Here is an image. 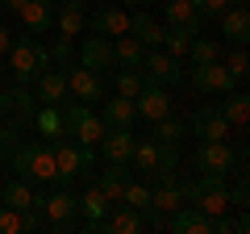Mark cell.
<instances>
[{
	"mask_svg": "<svg viewBox=\"0 0 250 234\" xmlns=\"http://www.w3.org/2000/svg\"><path fill=\"white\" fill-rule=\"evenodd\" d=\"M192 134L196 138H229V121L221 117L217 105H200L192 113Z\"/></svg>",
	"mask_w": 250,
	"mask_h": 234,
	"instance_id": "cell-11",
	"label": "cell"
},
{
	"mask_svg": "<svg viewBox=\"0 0 250 234\" xmlns=\"http://www.w3.org/2000/svg\"><path fill=\"white\" fill-rule=\"evenodd\" d=\"M134 142H138V138L129 134V126H117V130H104V138H100V151H104L108 163H129Z\"/></svg>",
	"mask_w": 250,
	"mask_h": 234,
	"instance_id": "cell-13",
	"label": "cell"
},
{
	"mask_svg": "<svg viewBox=\"0 0 250 234\" xmlns=\"http://www.w3.org/2000/svg\"><path fill=\"white\" fill-rule=\"evenodd\" d=\"M246 67H250V59H246V46H233V50H229V59H225V71H229L233 75V80H246Z\"/></svg>",
	"mask_w": 250,
	"mask_h": 234,
	"instance_id": "cell-35",
	"label": "cell"
},
{
	"mask_svg": "<svg viewBox=\"0 0 250 234\" xmlns=\"http://www.w3.org/2000/svg\"><path fill=\"white\" fill-rule=\"evenodd\" d=\"M0 201H4L9 209H17V213H21V209H42V192H34V184L21 180V176L0 188Z\"/></svg>",
	"mask_w": 250,
	"mask_h": 234,
	"instance_id": "cell-15",
	"label": "cell"
},
{
	"mask_svg": "<svg viewBox=\"0 0 250 234\" xmlns=\"http://www.w3.org/2000/svg\"><path fill=\"white\" fill-rule=\"evenodd\" d=\"M17 142H21V130L17 126H0V163L17 151Z\"/></svg>",
	"mask_w": 250,
	"mask_h": 234,
	"instance_id": "cell-38",
	"label": "cell"
},
{
	"mask_svg": "<svg viewBox=\"0 0 250 234\" xmlns=\"http://www.w3.org/2000/svg\"><path fill=\"white\" fill-rule=\"evenodd\" d=\"M34 113H38V92L29 84H17V88L0 92V117H9V126H17V130L34 126Z\"/></svg>",
	"mask_w": 250,
	"mask_h": 234,
	"instance_id": "cell-4",
	"label": "cell"
},
{
	"mask_svg": "<svg viewBox=\"0 0 250 234\" xmlns=\"http://www.w3.org/2000/svg\"><path fill=\"white\" fill-rule=\"evenodd\" d=\"M88 25V13H83V0H59V34L75 38Z\"/></svg>",
	"mask_w": 250,
	"mask_h": 234,
	"instance_id": "cell-23",
	"label": "cell"
},
{
	"mask_svg": "<svg viewBox=\"0 0 250 234\" xmlns=\"http://www.w3.org/2000/svg\"><path fill=\"white\" fill-rule=\"evenodd\" d=\"M75 209L83 213V222H104V213H108L113 205H108V197L96 188V184H88V192H83V197H75Z\"/></svg>",
	"mask_w": 250,
	"mask_h": 234,
	"instance_id": "cell-26",
	"label": "cell"
},
{
	"mask_svg": "<svg viewBox=\"0 0 250 234\" xmlns=\"http://www.w3.org/2000/svg\"><path fill=\"white\" fill-rule=\"evenodd\" d=\"M62 75H67V88H71L75 100H83V105H100V96H104L100 71H88L83 63H67V67H62Z\"/></svg>",
	"mask_w": 250,
	"mask_h": 234,
	"instance_id": "cell-7",
	"label": "cell"
},
{
	"mask_svg": "<svg viewBox=\"0 0 250 234\" xmlns=\"http://www.w3.org/2000/svg\"><path fill=\"white\" fill-rule=\"evenodd\" d=\"M217 109H221V117L229 121V130H246V121H250L246 92H225V105H217Z\"/></svg>",
	"mask_w": 250,
	"mask_h": 234,
	"instance_id": "cell-25",
	"label": "cell"
},
{
	"mask_svg": "<svg viewBox=\"0 0 250 234\" xmlns=\"http://www.w3.org/2000/svg\"><path fill=\"white\" fill-rule=\"evenodd\" d=\"M125 184H129V171H125V163H113L108 171H100L96 188L108 197V205H121V192H125Z\"/></svg>",
	"mask_w": 250,
	"mask_h": 234,
	"instance_id": "cell-24",
	"label": "cell"
},
{
	"mask_svg": "<svg viewBox=\"0 0 250 234\" xmlns=\"http://www.w3.org/2000/svg\"><path fill=\"white\" fill-rule=\"evenodd\" d=\"M34 88H38V105H62V100L71 96L67 75H62V71H50V67H42V71H38Z\"/></svg>",
	"mask_w": 250,
	"mask_h": 234,
	"instance_id": "cell-10",
	"label": "cell"
},
{
	"mask_svg": "<svg viewBox=\"0 0 250 234\" xmlns=\"http://www.w3.org/2000/svg\"><path fill=\"white\" fill-rule=\"evenodd\" d=\"M142 54H146V46L138 42L134 34H121L113 42V63H121V67H138V71H142Z\"/></svg>",
	"mask_w": 250,
	"mask_h": 234,
	"instance_id": "cell-27",
	"label": "cell"
},
{
	"mask_svg": "<svg viewBox=\"0 0 250 234\" xmlns=\"http://www.w3.org/2000/svg\"><path fill=\"white\" fill-rule=\"evenodd\" d=\"M121 205H134V209H142V205H150V184H125V192H121Z\"/></svg>",
	"mask_w": 250,
	"mask_h": 234,
	"instance_id": "cell-34",
	"label": "cell"
},
{
	"mask_svg": "<svg viewBox=\"0 0 250 234\" xmlns=\"http://www.w3.org/2000/svg\"><path fill=\"white\" fill-rule=\"evenodd\" d=\"M9 46H13V34H9V25H0V59H4Z\"/></svg>",
	"mask_w": 250,
	"mask_h": 234,
	"instance_id": "cell-42",
	"label": "cell"
},
{
	"mask_svg": "<svg viewBox=\"0 0 250 234\" xmlns=\"http://www.w3.org/2000/svg\"><path fill=\"white\" fill-rule=\"evenodd\" d=\"M17 17H21V25H25L29 34H46V29L54 25V4L50 0H25Z\"/></svg>",
	"mask_w": 250,
	"mask_h": 234,
	"instance_id": "cell-18",
	"label": "cell"
},
{
	"mask_svg": "<svg viewBox=\"0 0 250 234\" xmlns=\"http://www.w3.org/2000/svg\"><path fill=\"white\" fill-rule=\"evenodd\" d=\"M80 63L88 67V71H108V67H113V42H108L104 34L88 38V42L80 46Z\"/></svg>",
	"mask_w": 250,
	"mask_h": 234,
	"instance_id": "cell-17",
	"label": "cell"
},
{
	"mask_svg": "<svg viewBox=\"0 0 250 234\" xmlns=\"http://www.w3.org/2000/svg\"><path fill=\"white\" fill-rule=\"evenodd\" d=\"M71 38H54V42H50V50H46V59H50V63H59V67H67V63H71Z\"/></svg>",
	"mask_w": 250,
	"mask_h": 234,
	"instance_id": "cell-36",
	"label": "cell"
},
{
	"mask_svg": "<svg viewBox=\"0 0 250 234\" xmlns=\"http://www.w3.org/2000/svg\"><path fill=\"white\" fill-rule=\"evenodd\" d=\"M104 121H100V113H92L88 105H67L62 109V134L67 138H75V142H83V146H100V138H104Z\"/></svg>",
	"mask_w": 250,
	"mask_h": 234,
	"instance_id": "cell-2",
	"label": "cell"
},
{
	"mask_svg": "<svg viewBox=\"0 0 250 234\" xmlns=\"http://www.w3.org/2000/svg\"><path fill=\"white\" fill-rule=\"evenodd\" d=\"M4 59H9V71H13V80H17V84H34L38 71H42V67H50V59H46L42 46L17 42V38H13V46L4 50Z\"/></svg>",
	"mask_w": 250,
	"mask_h": 234,
	"instance_id": "cell-3",
	"label": "cell"
},
{
	"mask_svg": "<svg viewBox=\"0 0 250 234\" xmlns=\"http://www.w3.org/2000/svg\"><path fill=\"white\" fill-rule=\"evenodd\" d=\"M167 25H196V29H205V17L196 13L192 0H171L167 4Z\"/></svg>",
	"mask_w": 250,
	"mask_h": 234,
	"instance_id": "cell-29",
	"label": "cell"
},
{
	"mask_svg": "<svg viewBox=\"0 0 250 234\" xmlns=\"http://www.w3.org/2000/svg\"><path fill=\"white\" fill-rule=\"evenodd\" d=\"M96 4H104V0H96Z\"/></svg>",
	"mask_w": 250,
	"mask_h": 234,
	"instance_id": "cell-47",
	"label": "cell"
},
{
	"mask_svg": "<svg viewBox=\"0 0 250 234\" xmlns=\"http://www.w3.org/2000/svg\"><path fill=\"white\" fill-rule=\"evenodd\" d=\"M129 34L138 38L142 46H163V38H167V25H159V21L150 17V13H129Z\"/></svg>",
	"mask_w": 250,
	"mask_h": 234,
	"instance_id": "cell-20",
	"label": "cell"
},
{
	"mask_svg": "<svg viewBox=\"0 0 250 234\" xmlns=\"http://www.w3.org/2000/svg\"><path fill=\"white\" fill-rule=\"evenodd\" d=\"M167 230H175V234H208L213 230V217H205L196 205H179L175 213L167 217Z\"/></svg>",
	"mask_w": 250,
	"mask_h": 234,
	"instance_id": "cell-14",
	"label": "cell"
},
{
	"mask_svg": "<svg viewBox=\"0 0 250 234\" xmlns=\"http://www.w3.org/2000/svg\"><path fill=\"white\" fill-rule=\"evenodd\" d=\"M34 130H38L42 138H62V109H59V105H38Z\"/></svg>",
	"mask_w": 250,
	"mask_h": 234,
	"instance_id": "cell-28",
	"label": "cell"
},
{
	"mask_svg": "<svg viewBox=\"0 0 250 234\" xmlns=\"http://www.w3.org/2000/svg\"><path fill=\"white\" fill-rule=\"evenodd\" d=\"M221 17V38H229L233 46H246V38H250V13H246V4H229L225 13H217Z\"/></svg>",
	"mask_w": 250,
	"mask_h": 234,
	"instance_id": "cell-16",
	"label": "cell"
},
{
	"mask_svg": "<svg viewBox=\"0 0 250 234\" xmlns=\"http://www.w3.org/2000/svg\"><path fill=\"white\" fill-rule=\"evenodd\" d=\"M192 4H196V13H200V17H217V13H225V9H229V0H192Z\"/></svg>",
	"mask_w": 250,
	"mask_h": 234,
	"instance_id": "cell-39",
	"label": "cell"
},
{
	"mask_svg": "<svg viewBox=\"0 0 250 234\" xmlns=\"http://www.w3.org/2000/svg\"><path fill=\"white\" fill-rule=\"evenodd\" d=\"M92 29L104 34V38H121V34H129V13L125 9H100V13H92Z\"/></svg>",
	"mask_w": 250,
	"mask_h": 234,
	"instance_id": "cell-22",
	"label": "cell"
},
{
	"mask_svg": "<svg viewBox=\"0 0 250 234\" xmlns=\"http://www.w3.org/2000/svg\"><path fill=\"white\" fill-rule=\"evenodd\" d=\"M21 4L25 0H0V9H9V13H21Z\"/></svg>",
	"mask_w": 250,
	"mask_h": 234,
	"instance_id": "cell-43",
	"label": "cell"
},
{
	"mask_svg": "<svg viewBox=\"0 0 250 234\" xmlns=\"http://www.w3.org/2000/svg\"><path fill=\"white\" fill-rule=\"evenodd\" d=\"M134 105H138V117H146V121H159V117L171 113V96H167V88H159V84H146V88L134 96Z\"/></svg>",
	"mask_w": 250,
	"mask_h": 234,
	"instance_id": "cell-12",
	"label": "cell"
},
{
	"mask_svg": "<svg viewBox=\"0 0 250 234\" xmlns=\"http://www.w3.org/2000/svg\"><path fill=\"white\" fill-rule=\"evenodd\" d=\"M196 167H200V176H229L238 167V155H233V146L225 138H205L196 151Z\"/></svg>",
	"mask_w": 250,
	"mask_h": 234,
	"instance_id": "cell-6",
	"label": "cell"
},
{
	"mask_svg": "<svg viewBox=\"0 0 250 234\" xmlns=\"http://www.w3.org/2000/svg\"><path fill=\"white\" fill-rule=\"evenodd\" d=\"M25 230V222H21L17 209H9L4 201H0V234H21Z\"/></svg>",
	"mask_w": 250,
	"mask_h": 234,
	"instance_id": "cell-37",
	"label": "cell"
},
{
	"mask_svg": "<svg viewBox=\"0 0 250 234\" xmlns=\"http://www.w3.org/2000/svg\"><path fill=\"white\" fill-rule=\"evenodd\" d=\"M83 171H92V146H83V142L54 146V184H71Z\"/></svg>",
	"mask_w": 250,
	"mask_h": 234,
	"instance_id": "cell-5",
	"label": "cell"
},
{
	"mask_svg": "<svg viewBox=\"0 0 250 234\" xmlns=\"http://www.w3.org/2000/svg\"><path fill=\"white\" fill-rule=\"evenodd\" d=\"M125 4H150V0H125Z\"/></svg>",
	"mask_w": 250,
	"mask_h": 234,
	"instance_id": "cell-44",
	"label": "cell"
},
{
	"mask_svg": "<svg viewBox=\"0 0 250 234\" xmlns=\"http://www.w3.org/2000/svg\"><path fill=\"white\" fill-rule=\"evenodd\" d=\"M4 71H9V67H4V63H0V80H4Z\"/></svg>",
	"mask_w": 250,
	"mask_h": 234,
	"instance_id": "cell-45",
	"label": "cell"
},
{
	"mask_svg": "<svg viewBox=\"0 0 250 234\" xmlns=\"http://www.w3.org/2000/svg\"><path fill=\"white\" fill-rule=\"evenodd\" d=\"M233 75L225 71V63L217 59V63H196L192 67V88L196 92H233Z\"/></svg>",
	"mask_w": 250,
	"mask_h": 234,
	"instance_id": "cell-9",
	"label": "cell"
},
{
	"mask_svg": "<svg viewBox=\"0 0 250 234\" xmlns=\"http://www.w3.org/2000/svg\"><path fill=\"white\" fill-rule=\"evenodd\" d=\"M150 126H154V142H171V146H179V142H184V134H188V126H184V121H171V113L167 117H159V121H150Z\"/></svg>",
	"mask_w": 250,
	"mask_h": 234,
	"instance_id": "cell-31",
	"label": "cell"
},
{
	"mask_svg": "<svg viewBox=\"0 0 250 234\" xmlns=\"http://www.w3.org/2000/svg\"><path fill=\"white\" fill-rule=\"evenodd\" d=\"M250 205V184H246V176L238 180V188L229 192V209H246Z\"/></svg>",
	"mask_w": 250,
	"mask_h": 234,
	"instance_id": "cell-40",
	"label": "cell"
},
{
	"mask_svg": "<svg viewBox=\"0 0 250 234\" xmlns=\"http://www.w3.org/2000/svg\"><path fill=\"white\" fill-rule=\"evenodd\" d=\"M142 88H146V80L138 75V67H125V71H117V96H129V100H134Z\"/></svg>",
	"mask_w": 250,
	"mask_h": 234,
	"instance_id": "cell-33",
	"label": "cell"
},
{
	"mask_svg": "<svg viewBox=\"0 0 250 234\" xmlns=\"http://www.w3.org/2000/svg\"><path fill=\"white\" fill-rule=\"evenodd\" d=\"M250 230V217H246V209H238V217H233V234H246Z\"/></svg>",
	"mask_w": 250,
	"mask_h": 234,
	"instance_id": "cell-41",
	"label": "cell"
},
{
	"mask_svg": "<svg viewBox=\"0 0 250 234\" xmlns=\"http://www.w3.org/2000/svg\"><path fill=\"white\" fill-rule=\"evenodd\" d=\"M188 54H192V63H217V59H221V42L196 34V38H192V46H188Z\"/></svg>",
	"mask_w": 250,
	"mask_h": 234,
	"instance_id": "cell-32",
	"label": "cell"
},
{
	"mask_svg": "<svg viewBox=\"0 0 250 234\" xmlns=\"http://www.w3.org/2000/svg\"><path fill=\"white\" fill-rule=\"evenodd\" d=\"M100 121H104L108 130H117V126H134V121H138V105H134L129 96L104 100V109H100Z\"/></svg>",
	"mask_w": 250,
	"mask_h": 234,
	"instance_id": "cell-21",
	"label": "cell"
},
{
	"mask_svg": "<svg viewBox=\"0 0 250 234\" xmlns=\"http://www.w3.org/2000/svg\"><path fill=\"white\" fill-rule=\"evenodd\" d=\"M142 71H146V84H159V88H171V84L184 80L179 59H171L167 50H146L142 54Z\"/></svg>",
	"mask_w": 250,
	"mask_h": 234,
	"instance_id": "cell-8",
	"label": "cell"
},
{
	"mask_svg": "<svg viewBox=\"0 0 250 234\" xmlns=\"http://www.w3.org/2000/svg\"><path fill=\"white\" fill-rule=\"evenodd\" d=\"M129 163H134L138 171H154V167H159V142H154V138H138Z\"/></svg>",
	"mask_w": 250,
	"mask_h": 234,
	"instance_id": "cell-30",
	"label": "cell"
},
{
	"mask_svg": "<svg viewBox=\"0 0 250 234\" xmlns=\"http://www.w3.org/2000/svg\"><path fill=\"white\" fill-rule=\"evenodd\" d=\"M9 163L17 167L21 180H29V184H54V146H46V142H25V146L17 142Z\"/></svg>",
	"mask_w": 250,
	"mask_h": 234,
	"instance_id": "cell-1",
	"label": "cell"
},
{
	"mask_svg": "<svg viewBox=\"0 0 250 234\" xmlns=\"http://www.w3.org/2000/svg\"><path fill=\"white\" fill-rule=\"evenodd\" d=\"M229 4H246V0H229Z\"/></svg>",
	"mask_w": 250,
	"mask_h": 234,
	"instance_id": "cell-46",
	"label": "cell"
},
{
	"mask_svg": "<svg viewBox=\"0 0 250 234\" xmlns=\"http://www.w3.org/2000/svg\"><path fill=\"white\" fill-rule=\"evenodd\" d=\"M104 230L108 234H138V230H146V222L134 205H113L104 213Z\"/></svg>",
	"mask_w": 250,
	"mask_h": 234,
	"instance_id": "cell-19",
	"label": "cell"
}]
</instances>
